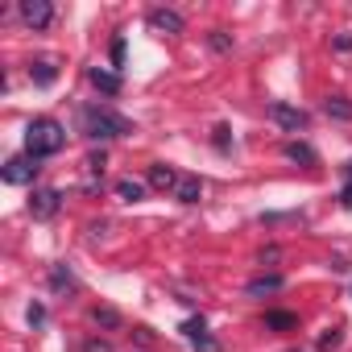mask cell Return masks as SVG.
<instances>
[{
	"label": "cell",
	"instance_id": "cell-1",
	"mask_svg": "<svg viewBox=\"0 0 352 352\" xmlns=\"http://www.w3.org/2000/svg\"><path fill=\"white\" fill-rule=\"evenodd\" d=\"M75 120H79V133L87 141H112V137H129L133 133V120L116 116L108 104H83Z\"/></svg>",
	"mask_w": 352,
	"mask_h": 352
},
{
	"label": "cell",
	"instance_id": "cell-2",
	"mask_svg": "<svg viewBox=\"0 0 352 352\" xmlns=\"http://www.w3.org/2000/svg\"><path fill=\"white\" fill-rule=\"evenodd\" d=\"M67 145V129L54 120V116H38V120H30V129H25V153L30 157H54L58 149Z\"/></svg>",
	"mask_w": 352,
	"mask_h": 352
},
{
	"label": "cell",
	"instance_id": "cell-3",
	"mask_svg": "<svg viewBox=\"0 0 352 352\" xmlns=\"http://www.w3.org/2000/svg\"><path fill=\"white\" fill-rule=\"evenodd\" d=\"M0 179H5L9 187H25V183H34V179H38V157H30V153L9 157L5 166H0Z\"/></svg>",
	"mask_w": 352,
	"mask_h": 352
},
{
	"label": "cell",
	"instance_id": "cell-4",
	"mask_svg": "<svg viewBox=\"0 0 352 352\" xmlns=\"http://www.w3.org/2000/svg\"><path fill=\"white\" fill-rule=\"evenodd\" d=\"M17 13H21V21H25L30 30H46V25H50V17H54L50 0H21Z\"/></svg>",
	"mask_w": 352,
	"mask_h": 352
},
{
	"label": "cell",
	"instance_id": "cell-5",
	"mask_svg": "<svg viewBox=\"0 0 352 352\" xmlns=\"http://www.w3.org/2000/svg\"><path fill=\"white\" fill-rule=\"evenodd\" d=\"M270 116H274L282 129H290V133H298V129H307V124H311V116H307L302 108H290V104H282V100H274V104H270Z\"/></svg>",
	"mask_w": 352,
	"mask_h": 352
},
{
	"label": "cell",
	"instance_id": "cell-6",
	"mask_svg": "<svg viewBox=\"0 0 352 352\" xmlns=\"http://www.w3.org/2000/svg\"><path fill=\"white\" fill-rule=\"evenodd\" d=\"M149 30L153 34H183L187 21H183V13H174V9H149Z\"/></svg>",
	"mask_w": 352,
	"mask_h": 352
},
{
	"label": "cell",
	"instance_id": "cell-7",
	"mask_svg": "<svg viewBox=\"0 0 352 352\" xmlns=\"http://www.w3.org/2000/svg\"><path fill=\"white\" fill-rule=\"evenodd\" d=\"M58 204H63L58 191H50V187H46V191H34V195H30V216H34V220H50V216L58 212Z\"/></svg>",
	"mask_w": 352,
	"mask_h": 352
},
{
	"label": "cell",
	"instance_id": "cell-8",
	"mask_svg": "<svg viewBox=\"0 0 352 352\" xmlns=\"http://www.w3.org/2000/svg\"><path fill=\"white\" fill-rule=\"evenodd\" d=\"M145 179H149V187H153V191H170V195H174V187H179L183 174L174 170V166H166V162H157V166H149Z\"/></svg>",
	"mask_w": 352,
	"mask_h": 352
},
{
	"label": "cell",
	"instance_id": "cell-9",
	"mask_svg": "<svg viewBox=\"0 0 352 352\" xmlns=\"http://www.w3.org/2000/svg\"><path fill=\"white\" fill-rule=\"evenodd\" d=\"M183 336H187V340H191L199 352H220V344L208 336V323H204V315H199V319H187V323H183Z\"/></svg>",
	"mask_w": 352,
	"mask_h": 352
},
{
	"label": "cell",
	"instance_id": "cell-10",
	"mask_svg": "<svg viewBox=\"0 0 352 352\" xmlns=\"http://www.w3.org/2000/svg\"><path fill=\"white\" fill-rule=\"evenodd\" d=\"M174 199H179V204H199L204 199V183L195 179V174H183L179 187H174Z\"/></svg>",
	"mask_w": 352,
	"mask_h": 352
},
{
	"label": "cell",
	"instance_id": "cell-11",
	"mask_svg": "<svg viewBox=\"0 0 352 352\" xmlns=\"http://www.w3.org/2000/svg\"><path fill=\"white\" fill-rule=\"evenodd\" d=\"M87 79H91V87H100L104 96H116V91H120V75H116V71L91 67V71H87Z\"/></svg>",
	"mask_w": 352,
	"mask_h": 352
},
{
	"label": "cell",
	"instance_id": "cell-12",
	"mask_svg": "<svg viewBox=\"0 0 352 352\" xmlns=\"http://www.w3.org/2000/svg\"><path fill=\"white\" fill-rule=\"evenodd\" d=\"M282 153H286L290 162H302V166H319V153H315L307 141H286V145H282Z\"/></svg>",
	"mask_w": 352,
	"mask_h": 352
},
{
	"label": "cell",
	"instance_id": "cell-13",
	"mask_svg": "<svg viewBox=\"0 0 352 352\" xmlns=\"http://www.w3.org/2000/svg\"><path fill=\"white\" fill-rule=\"evenodd\" d=\"M30 79H34V83H38V87H50V83H54V79H58V67H54V63H50V58H38V63H34V67H30Z\"/></svg>",
	"mask_w": 352,
	"mask_h": 352
},
{
	"label": "cell",
	"instance_id": "cell-14",
	"mask_svg": "<svg viewBox=\"0 0 352 352\" xmlns=\"http://www.w3.org/2000/svg\"><path fill=\"white\" fill-rule=\"evenodd\" d=\"M323 112H327L331 120H352V100H348V96H327V100H323Z\"/></svg>",
	"mask_w": 352,
	"mask_h": 352
},
{
	"label": "cell",
	"instance_id": "cell-15",
	"mask_svg": "<svg viewBox=\"0 0 352 352\" xmlns=\"http://www.w3.org/2000/svg\"><path fill=\"white\" fill-rule=\"evenodd\" d=\"M245 290H249L253 298H257V294H274V290H282V274H261V278H253Z\"/></svg>",
	"mask_w": 352,
	"mask_h": 352
},
{
	"label": "cell",
	"instance_id": "cell-16",
	"mask_svg": "<svg viewBox=\"0 0 352 352\" xmlns=\"http://www.w3.org/2000/svg\"><path fill=\"white\" fill-rule=\"evenodd\" d=\"M50 286H54V290H75V274H71L67 261H58V265L50 270Z\"/></svg>",
	"mask_w": 352,
	"mask_h": 352
},
{
	"label": "cell",
	"instance_id": "cell-17",
	"mask_svg": "<svg viewBox=\"0 0 352 352\" xmlns=\"http://www.w3.org/2000/svg\"><path fill=\"white\" fill-rule=\"evenodd\" d=\"M116 195H120L124 204H137V199L145 195V187H141L137 179H120V183H116Z\"/></svg>",
	"mask_w": 352,
	"mask_h": 352
},
{
	"label": "cell",
	"instance_id": "cell-18",
	"mask_svg": "<svg viewBox=\"0 0 352 352\" xmlns=\"http://www.w3.org/2000/svg\"><path fill=\"white\" fill-rule=\"evenodd\" d=\"M91 319H96L100 327H108V331H116V327L124 323V319H120V311H112V307H96V311H91Z\"/></svg>",
	"mask_w": 352,
	"mask_h": 352
},
{
	"label": "cell",
	"instance_id": "cell-19",
	"mask_svg": "<svg viewBox=\"0 0 352 352\" xmlns=\"http://www.w3.org/2000/svg\"><path fill=\"white\" fill-rule=\"evenodd\" d=\"M265 323H270V327H278V331H286V327H298V319H294L290 311H270V315H265Z\"/></svg>",
	"mask_w": 352,
	"mask_h": 352
},
{
	"label": "cell",
	"instance_id": "cell-20",
	"mask_svg": "<svg viewBox=\"0 0 352 352\" xmlns=\"http://www.w3.org/2000/svg\"><path fill=\"white\" fill-rule=\"evenodd\" d=\"M340 344H344V331H340V327H331V331H327V336L319 340V348H323V352H336Z\"/></svg>",
	"mask_w": 352,
	"mask_h": 352
},
{
	"label": "cell",
	"instance_id": "cell-21",
	"mask_svg": "<svg viewBox=\"0 0 352 352\" xmlns=\"http://www.w3.org/2000/svg\"><path fill=\"white\" fill-rule=\"evenodd\" d=\"M228 133H232L228 124H220V129H216V149H224V153H228V145H232V137H228Z\"/></svg>",
	"mask_w": 352,
	"mask_h": 352
},
{
	"label": "cell",
	"instance_id": "cell-22",
	"mask_svg": "<svg viewBox=\"0 0 352 352\" xmlns=\"http://www.w3.org/2000/svg\"><path fill=\"white\" fill-rule=\"evenodd\" d=\"M83 352H112V344H108V340H96V336H91V340L83 344Z\"/></svg>",
	"mask_w": 352,
	"mask_h": 352
},
{
	"label": "cell",
	"instance_id": "cell-23",
	"mask_svg": "<svg viewBox=\"0 0 352 352\" xmlns=\"http://www.w3.org/2000/svg\"><path fill=\"white\" fill-rule=\"evenodd\" d=\"M30 323H34V327H38V323H46V307H42V302H34V307H30Z\"/></svg>",
	"mask_w": 352,
	"mask_h": 352
},
{
	"label": "cell",
	"instance_id": "cell-24",
	"mask_svg": "<svg viewBox=\"0 0 352 352\" xmlns=\"http://www.w3.org/2000/svg\"><path fill=\"white\" fill-rule=\"evenodd\" d=\"M112 63H116V67H120V63H124V42H120V38H116V42H112Z\"/></svg>",
	"mask_w": 352,
	"mask_h": 352
},
{
	"label": "cell",
	"instance_id": "cell-25",
	"mask_svg": "<svg viewBox=\"0 0 352 352\" xmlns=\"http://www.w3.org/2000/svg\"><path fill=\"white\" fill-rule=\"evenodd\" d=\"M87 170L100 174V170H104V153H91V157H87Z\"/></svg>",
	"mask_w": 352,
	"mask_h": 352
},
{
	"label": "cell",
	"instance_id": "cell-26",
	"mask_svg": "<svg viewBox=\"0 0 352 352\" xmlns=\"http://www.w3.org/2000/svg\"><path fill=\"white\" fill-rule=\"evenodd\" d=\"M228 46H232V42H228V38H224V34L216 30V38H212V50H228Z\"/></svg>",
	"mask_w": 352,
	"mask_h": 352
},
{
	"label": "cell",
	"instance_id": "cell-27",
	"mask_svg": "<svg viewBox=\"0 0 352 352\" xmlns=\"http://www.w3.org/2000/svg\"><path fill=\"white\" fill-rule=\"evenodd\" d=\"M336 50H352V34H340L336 38Z\"/></svg>",
	"mask_w": 352,
	"mask_h": 352
},
{
	"label": "cell",
	"instance_id": "cell-28",
	"mask_svg": "<svg viewBox=\"0 0 352 352\" xmlns=\"http://www.w3.org/2000/svg\"><path fill=\"white\" fill-rule=\"evenodd\" d=\"M344 208H352V183L344 187Z\"/></svg>",
	"mask_w": 352,
	"mask_h": 352
},
{
	"label": "cell",
	"instance_id": "cell-29",
	"mask_svg": "<svg viewBox=\"0 0 352 352\" xmlns=\"http://www.w3.org/2000/svg\"><path fill=\"white\" fill-rule=\"evenodd\" d=\"M286 352H302V348H286Z\"/></svg>",
	"mask_w": 352,
	"mask_h": 352
}]
</instances>
